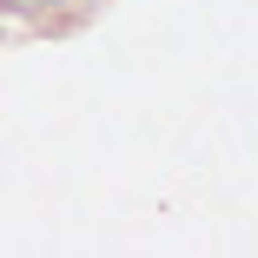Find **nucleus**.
Segmentation results:
<instances>
[{
    "instance_id": "nucleus-1",
    "label": "nucleus",
    "mask_w": 258,
    "mask_h": 258,
    "mask_svg": "<svg viewBox=\"0 0 258 258\" xmlns=\"http://www.w3.org/2000/svg\"><path fill=\"white\" fill-rule=\"evenodd\" d=\"M27 7H67V0H27Z\"/></svg>"
}]
</instances>
